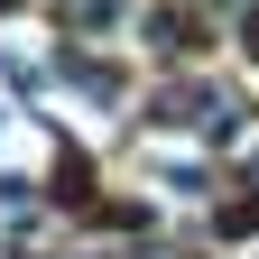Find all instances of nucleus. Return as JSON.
Instances as JSON below:
<instances>
[{
    "instance_id": "nucleus-1",
    "label": "nucleus",
    "mask_w": 259,
    "mask_h": 259,
    "mask_svg": "<svg viewBox=\"0 0 259 259\" xmlns=\"http://www.w3.org/2000/svg\"><path fill=\"white\" fill-rule=\"evenodd\" d=\"M0 130H10V111H0Z\"/></svg>"
}]
</instances>
